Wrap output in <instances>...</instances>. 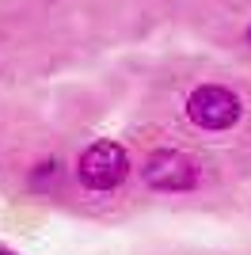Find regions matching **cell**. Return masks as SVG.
Masks as SVG:
<instances>
[{"label": "cell", "mask_w": 251, "mask_h": 255, "mask_svg": "<svg viewBox=\"0 0 251 255\" xmlns=\"http://www.w3.org/2000/svg\"><path fill=\"white\" fill-rule=\"evenodd\" d=\"M126 175H129V156L115 141H95L76 160V179L88 191H115L126 183Z\"/></svg>", "instance_id": "obj_1"}, {"label": "cell", "mask_w": 251, "mask_h": 255, "mask_svg": "<svg viewBox=\"0 0 251 255\" xmlns=\"http://www.w3.org/2000/svg\"><path fill=\"white\" fill-rule=\"evenodd\" d=\"M240 115H244L240 96L225 84H202L187 96V118L202 129H213V133L232 129L240 122Z\"/></svg>", "instance_id": "obj_2"}, {"label": "cell", "mask_w": 251, "mask_h": 255, "mask_svg": "<svg viewBox=\"0 0 251 255\" xmlns=\"http://www.w3.org/2000/svg\"><path fill=\"white\" fill-rule=\"evenodd\" d=\"M145 183L152 191H190V187H198V164L187 156V152H175V149H160L145 160V168H141Z\"/></svg>", "instance_id": "obj_3"}, {"label": "cell", "mask_w": 251, "mask_h": 255, "mask_svg": "<svg viewBox=\"0 0 251 255\" xmlns=\"http://www.w3.org/2000/svg\"><path fill=\"white\" fill-rule=\"evenodd\" d=\"M0 255H19V252H8V248H0Z\"/></svg>", "instance_id": "obj_4"}, {"label": "cell", "mask_w": 251, "mask_h": 255, "mask_svg": "<svg viewBox=\"0 0 251 255\" xmlns=\"http://www.w3.org/2000/svg\"><path fill=\"white\" fill-rule=\"evenodd\" d=\"M248 42H251V27H248Z\"/></svg>", "instance_id": "obj_5"}]
</instances>
